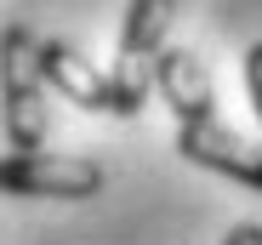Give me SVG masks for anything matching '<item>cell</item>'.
<instances>
[{"mask_svg":"<svg viewBox=\"0 0 262 245\" xmlns=\"http://www.w3.org/2000/svg\"><path fill=\"white\" fill-rule=\"evenodd\" d=\"M171 17H177V0H131V6H125L120 57H114V69H108V74H114V97H120V120L143 114V103H148Z\"/></svg>","mask_w":262,"mask_h":245,"instance_id":"6da1fadb","label":"cell"},{"mask_svg":"<svg viewBox=\"0 0 262 245\" xmlns=\"http://www.w3.org/2000/svg\"><path fill=\"white\" fill-rule=\"evenodd\" d=\"M40 40L12 23L6 29V143L12 154H40L46 143V92H40Z\"/></svg>","mask_w":262,"mask_h":245,"instance_id":"7a4b0ae2","label":"cell"},{"mask_svg":"<svg viewBox=\"0 0 262 245\" xmlns=\"http://www.w3.org/2000/svg\"><path fill=\"white\" fill-rule=\"evenodd\" d=\"M0 188L12 199H92L103 188V166L80 154H6Z\"/></svg>","mask_w":262,"mask_h":245,"instance_id":"3957f363","label":"cell"},{"mask_svg":"<svg viewBox=\"0 0 262 245\" xmlns=\"http://www.w3.org/2000/svg\"><path fill=\"white\" fill-rule=\"evenodd\" d=\"M177 154L194 160V166L216 171V177H234L245 188L262 194V143H245L239 131L216 126V120H194V126H177Z\"/></svg>","mask_w":262,"mask_h":245,"instance_id":"277c9868","label":"cell"},{"mask_svg":"<svg viewBox=\"0 0 262 245\" xmlns=\"http://www.w3.org/2000/svg\"><path fill=\"white\" fill-rule=\"evenodd\" d=\"M40 74H46V86H52L57 97H69L74 108H85V114H114V120H120L114 74L97 69L92 57H80L74 46H63V40H40Z\"/></svg>","mask_w":262,"mask_h":245,"instance_id":"5b68a950","label":"cell"},{"mask_svg":"<svg viewBox=\"0 0 262 245\" xmlns=\"http://www.w3.org/2000/svg\"><path fill=\"white\" fill-rule=\"evenodd\" d=\"M154 92L171 103L177 126H194V120H216V92H211V69L200 63V52L188 46H165L160 69H154Z\"/></svg>","mask_w":262,"mask_h":245,"instance_id":"8992f818","label":"cell"},{"mask_svg":"<svg viewBox=\"0 0 262 245\" xmlns=\"http://www.w3.org/2000/svg\"><path fill=\"white\" fill-rule=\"evenodd\" d=\"M245 92H251V108H256V120H262V40L245 52Z\"/></svg>","mask_w":262,"mask_h":245,"instance_id":"52a82bcc","label":"cell"},{"mask_svg":"<svg viewBox=\"0 0 262 245\" xmlns=\"http://www.w3.org/2000/svg\"><path fill=\"white\" fill-rule=\"evenodd\" d=\"M223 245H262V222H234Z\"/></svg>","mask_w":262,"mask_h":245,"instance_id":"ba28073f","label":"cell"}]
</instances>
